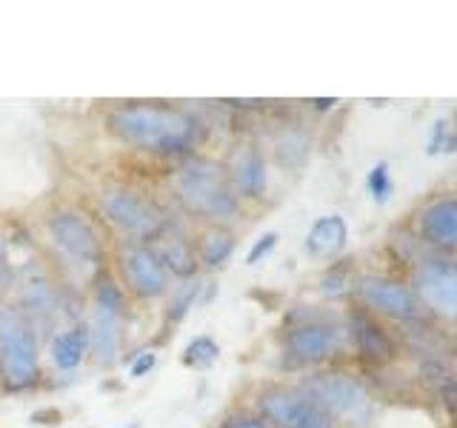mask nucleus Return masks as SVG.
<instances>
[{
  "label": "nucleus",
  "instance_id": "obj_7",
  "mask_svg": "<svg viewBox=\"0 0 457 428\" xmlns=\"http://www.w3.org/2000/svg\"><path fill=\"white\" fill-rule=\"evenodd\" d=\"M261 408L278 428H335L332 417L303 394L269 391L261 399Z\"/></svg>",
  "mask_w": 457,
  "mask_h": 428
},
{
  "label": "nucleus",
  "instance_id": "obj_27",
  "mask_svg": "<svg viewBox=\"0 0 457 428\" xmlns=\"http://www.w3.org/2000/svg\"><path fill=\"white\" fill-rule=\"evenodd\" d=\"M278 246V235L275 232H269V235H263L261 240H257L254 243V249L249 251V257H246V260H249V266H254V263H261L263 260V257L271 251V249H275Z\"/></svg>",
  "mask_w": 457,
  "mask_h": 428
},
{
  "label": "nucleus",
  "instance_id": "obj_18",
  "mask_svg": "<svg viewBox=\"0 0 457 428\" xmlns=\"http://www.w3.org/2000/svg\"><path fill=\"white\" fill-rule=\"evenodd\" d=\"M352 334L357 340V346H361L363 357H369V360H389L392 357L389 337H386L369 317H363V314H354L352 317Z\"/></svg>",
  "mask_w": 457,
  "mask_h": 428
},
{
  "label": "nucleus",
  "instance_id": "obj_21",
  "mask_svg": "<svg viewBox=\"0 0 457 428\" xmlns=\"http://www.w3.org/2000/svg\"><path fill=\"white\" fill-rule=\"evenodd\" d=\"M218 342H214L212 337H197L192 340L189 346H186L183 351V363L189 366V368H209L214 360H218Z\"/></svg>",
  "mask_w": 457,
  "mask_h": 428
},
{
  "label": "nucleus",
  "instance_id": "obj_29",
  "mask_svg": "<svg viewBox=\"0 0 457 428\" xmlns=\"http://www.w3.org/2000/svg\"><path fill=\"white\" fill-rule=\"evenodd\" d=\"M220 428H269V425L254 417H228Z\"/></svg>",
  "mask_w": 457,
  "mask_h": 428
},
{
  "label": "nucleus",
  "instance_id": "obj_26",
  "mask_svg": "<svg viewBox=\"0 0 457 428\" xmlns=\"http://www.w3.org/2000/svg\"><path fill=\"white\" fill-rule=\"evenodd\" d=\"M437 391L443 397V403H446L449 414L457 420V380L452 374H443V380L437 383Z\"/></svg>",
  "mask_w": 457,
  "mask_h": 428
},
{
  "label": "nucleus",
  "instance_id": "obj_8",
  "mask_svg": "<svg viewBox=\"0 0 457 428\" xmlns=\"http://www.w3.org/2000/svg\"><path fill=\"white\" fill-rule=\"evenodd\" d=\"M418 294L426 300V306L437 311L440 317L457 320V266L446 260H432L418 268L414 275Z\"/></svg>",
  "mask_w": 457,
  "mask_h": 428
},
{
  "label": "nucleus",
  "instance_id": "obj_12",
  "mask_svg": "<svg viewBox=\"0 0 457 428\" xmlns=\"http://www.w3.org/2000/svg\"><path fill=\"white\" fill-rule=\"evenodd\" d=\"M337 332L332 325H300L289 334V354L300 363H318L326 360L328 354H335L337 349Z\"/></svg>",
  "mask_w": 457,
  "mask_h": 428
},
{
  "label": "nucleus",
  "instance_id": "obj_24",
  "mask_svg": "<svg viewBox=\"0 0 457 428\" xmlns=\"http://www.w3.org/2000/svg\"><path fill=\"white\" fill-rule=\"evenodd\" d=\"M366 185H369V192L375 194L378 203H386V200H389V194H392L389 166H386V163H378L375 169L369 171V180H366Z\"/></svg>",
  "mask_w": 457,
  "mask_h": 428
},
{
  "label": "nucleus",
  "instance_id": "obj_22",
  "mask_svg": "<svg viewBox=\"0 0 457 428\" xmlns=\"http://www.w3.org/2000/svg\"><path fill=\"white\" fill-rule=\"evenodd\" d=\"M95 306H100V309H106L112 314H118V317H123V309H126L123 292L109 277H100L97 289H95Z\"/></svg>",
  "mask_w": 457,
  "mask_h": 428
},
{
  "label": "nucleus",
  "instance_id": "obj_25",
  "mask_svg": "<svg viewBox=\"0 0 457 428\" xmlns=\"http://www.w3.org/2000/svg\"><path fill=\"white\" fill-rule=\"evenodd\" d=\"M457 146V132L449 126V120H437L432 128V140H428V152H452Z\"/></svg>",
  "mask_w": 457,
  "mask_h": 428
},
{
  "label": "nucleus",
  "instance_id": "obj_19",
  "mask_svg": "<svg viewBox=\"0 0 457 428\" xmlns=\"http://www.w3.org/2000/svg\"><path fill=\"white\" fill-rule=\"evenodd\" d=\"M235 183L240 194L246 197H261L266 189V163L257 152H246L237 157L235 163Z\"/></svg>",
  "mask_w": 457,
  "mask_h": 428
},
{
  "label": "nucleus",
  "instance_id": "obj_4",
  "mask_svg": "<svg viewBox=\"0 0 457 428\" xmlns=\"http://www.w3.org/2000/svg\"><path fill=\"white\" fill-rule=\"evenodd\" d=\"M49 240L71 266L80 268H97L104 260V246L92 228V223L80 218L78 211H57L49 218Z\"/></svg>",
  "mask_w": 457,
  "mask_h": 428
},
{
  "label": "nucleus",
  "instance_id": "obj_23",
  "mask_svg": "<svg viewBox=\"0 0 457 428\" xmlns=\"http://www.w3.org/2000/svg\"><path fill=\"white\" fill-rule=\"evenodd\" d=\"M200 289H204V285H200V283H186V285H183V289L175 294V300H171V309H169V323H180V320L186 317V311H189V309L197 303Z\"/></svg>",
  "mask_w": 457,
  "mask_h": 428
},
{
  "label": "nucleus",
  "instance_id": "obj_17",
  "mask_svg": "<svg viewBox=\"0 0 457 428\" xmlns=\"http://www.w3.org/2000/svg\"><path fill=\"white\" fill-rule=\"evenodd\" d=\"M157 257H161L166 271H175L178 277H192L197 271V254L192 249V243L180 235L166 237L161 243V249H157Z\"/></svg>",
  "mask_w": 457,
  "mask_h": 428
},
{
  "label": "nucleus",
  "instance_id": "obj_2",
  "mask_svg": "<svg viewBox=\"0 0 457 428\" xmlns=\"http://www.w3.org/2000/svg\"><path fill=\"white\" fill-rule=\"evenodd\" d=\"M37 337L21 309H0V383L9 391H26L37 383Z\"/></svg>",
  "mask_w": 457,
  "mask_h": 428
},
{
  "label": "nucleus",
  "instance_id": "obj_28",
  "mask_svg": "<svg viewBox=\"0 0 457 428\" xmlns=\"http://www.w3.org/2000/svg\"><path fill=\"white\" fill-rule=\"evenodd\" d=\"M154 360H157L154 351H140V357L132 363V368H129V371H132V377H143L146 371H152L154 368Z\"/></svg>",
  "mask_w": 457,
  "mask_h": 428
},
{
  "label": "nucleus",
  "instance_id": "obj_6",
  "mask_svg": "<svg viewBox=\"0 0 457 428\" xmlns=\"http://www.w3.org/2000/svg\"><path fill=\"white\" fill-rule=\"evenodd\" d=\"M100 206H104L106 218L118 228H123L126 235L157 237L163 228V218L157 214V209L129 189H106L104 197H100Z\"/></svg>",
  "mask_w": 457,
  "mask_h": 428
},
{
  "label": "nucleus",
  "instance_id": "obj_32",
  "mask_svg": "<svg viewBox=\"0 0 457 428\" xmlns=\"http://www.w3.org/2000/svg\"><path fill=\"white\" fill-rule=\"evenodd\" d=\"M129 428H135V425H129Z\"/></svg>",
  "mask_w": 457,
  "mask_h": 428
},
{
  "label": "nucleus",
  "instance_id": "obj_13",
  "mask_svg": "<svg viewBox=\"0 0 457 428\" xmlns=\"http://www.w3.org/2000/svg\"><path fill=\"white\" fill-rule=\"evenodd\" d=\"M120 320L118 314H112L106 309L95 306L92 323H89V346L97 357V363L112 366L118 360V349H120Z\"/></svg>",
  "mask_w": 457,
  "mask_h": 428
},
{
  "label": "nucleus",
  "instance_id": "obj_31",
  "mask_svg": "<svg viewBox=\"0 0 457 428\" xmlns=\"http://www.w3.org/2000/svg\"><path fill=\"white\" fill-rule=\"evenodd\" d=\"M332 103H335V100H328V97L326 100H314V106H318V109H328Z\"/></svg>",
  "mask_w": 457,
  "mask_h": 428
},
{
  "label": "nucleus",
  "instance_id": "obj_15",
  "mask_svg": "<svg viewBox=\"0 0 457 428\" xmlns=\"http://www.w3.org/2000/svg\"><path fill=\"white\" fill-rule=\"evenodd\" d=\"M346 235H349L346 220L340 214H328V218H320L309 228L306 249L314 257H332L346 246Z\"/></svg>",
  "mask_w": 457,
  "mask_h": 428
},
{
  "label": "nucleus",
  "instance_id": "obj_16",
  "mask_svg": "<svg viewBox=\"0 0 457 428\" xmlns=\"http://www.w3.org/2000/svg\"><path fill=\"white\" fill-rule=\"evenodd\" d=\"M86 349H89V325H71L52 340V363L57 368H75Z\"/></svg>",
  "mask_w": 457,
  "mask_h": 428
},
{
  "label": "nucleus",
  "instance_id": "obj_3",
  "mask_svg": "<svg viewBox=\"0 0 457 428\" xmlns=\"http://www.w3.org/2000/svg\"><path fill=\"white\" fill-rule=\"evenodd\" d=\"M178 194L195 214L204 218H228L237 211V197L232 194V185L223 166L204 157H192L178 171Z\"/></svg>",
  "mask_w": 457,
  "mask_h": 428
},
{
  "label": "nucleus",
  "instance_id": "obj_5",
  "mask_svg": "<svg viewBox=\"0 0 457 428\" xmlns=\"http://www.w3.org/2000/svg\"><path fill=\"white\" fill-rule=\"evenodd\" d=\"M312 403H318L328 417H343L349 423H363L369 417V394L361 383L346 374H323L306 383Z\"/></svg>",
  "mask_w": 457,
  "mask_h": 428
},
{
  "label": "nucleus",
  "instance_id": "obj_1",
  "mask_svg": "<svg viewBox=\"0 0 457 428\" xmlns=\"http://www.w3.org/2000/svg\"><path fill=\"white\" fill-rule=\"evenodd\" d=\"M109 126L120 140L157 154L186 152L197 137V123L189 114L157 103H132L114 109Z\"/></svg>",
  "mask_w": 457,
  "mask_h": 428
},
{
  "label": "nucleus",
  "instance_id": "obj_20",
  "mask_svg": "<svg viewBox=\"0 0 457 428\" xmlns=\"http://www.w3.org/2000/svg\"><path fill=\"white\" fill-rule=\"evenodd\" d=\"M232 251H235V237L223 232V228H214V232H209L206 240L200 243V257H204V263L212 268L223 266L228 257H232Z\"/></svg>",
  "mask_w": 457,
  "mask_h": 428
},
{
  "label": "nucleus",
  "instance_id": "obj_14",
  "mask_svg": "<svg viewBox=\"0 0 457 428\" xmlns=\"http://www.w3.org/2000/svg\"><path fill=\"white\" fill-rule=\"evenodd\" d=\"M423 235L457 254V200H443L423 211Z\"/></svg>",
  "mask_w": 457,
  "mask_h": 428
},
{
  "label": "nucleus",
  "instance_id": "obj_30",
  "mask_svg": "<svg viewBox=\"0 0 457 428\" xmlns=\"http://www.w3.org/2000/svg\"><path fill=\"white\" fill-rule=\"evenodd\" d=\"M12 277V266H9V254H6V240L0 235V283H9Z\"/></svg>",
  "mask_w": 457,
  "mask_h": 428
},
{
  "label": "nucleus",
  "instance_id": "obj_11",
  "mask_svg": "<svg viewBox=\"0 0 457 428\" xmlns=\"http://www.w3.org/2000/svg\"><path fill=\"white\" fill-rule=\"evenodd\" d=\"M23 317L32 323V328H49L57 314V294L54 285L46 280V275L37 266L23 268Z\"/></svg>",
  "mask_w": 457,
  "mask_h": 428
},
{
  "label": "nucleus",
  "instance_id": "obj_10",
  "mask_svg": "<svg viewBox=\"0 0 457 428\" xmlns=\"http://www.w3.org/2000/svg\"><path fill=\"white\" fill-rule=\"evenodd\" d=\"M361 297L371 309H378L386 317L395 320H414L420 314L418 297H414L406 285L383 277H366L361 280Z\"/></svg>",
  "mask_w": 457,
  "mask_h": 428
},
{
  "label": "nucleus",
  "instance_id": "obj_9",
  "mask_svg": "<svg viewBox=\"0 0 457 428\" xmlns=\"http://www.w3.org/2000/svg\"><path fill=\"white\" fill-rule=\"evenodd\" d=\"M120 266H123V275H126L135 294L152 300V297H161L166 292L169 271L161 263V257H157L154 249H146V246L126 249L120 257Z\"/></svg>",
  "mask_w": 457,
  "mask_h": 428
}]
</instances>
